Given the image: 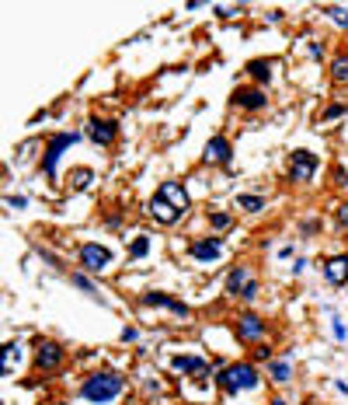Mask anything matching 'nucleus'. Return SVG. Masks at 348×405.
I'll list each match as a JSON object with an SVG mask.
<instances>
[{
    "mask_svg": "<svg viewBox=\"0 0 348 405\" xmlns=\"http://www.w3.org/2000/svg\"><path fill=\"white\" fill-rule=\"evenodd\" d=\"M268 381H272V384H289V381H292V367H289L285 356H275V360L268 363Z\"/></svg>",
    "mask_w": 348,
    "mask_h": 405,
    "instance_id": "20",
    "label": "nucleus"
},
{
    "mask_svg": "<svg viewBox=\"0 0 348 405\" xmlns=\"http://www.w3.org/2000/svg\"><path fill=\"white\" fill-rule=\"evenodd\" d=\"M254 280V273H251V266H233L230 273H226V297H237L240 301V294H244V287Z\"/></svg>",
    "mask_w": 348,
    "mask_h": 405,
    "instance_id": "17",
    "label": "nucleus"
},
{
    "mask_svg": "<svg viewBox=\"0 0 348 405\" xmlns=\"http://www.w3.org/2000/svg\"><path fill=\"white\" fill-rule=\"evenodd\" d=\"M122 391H126V377L119 370H98V374L84 377V384H81V398L84 402H94V405H108Z\"/></svg>",
    "mask_w": 348,
    "mask_h": 405,
    "instance_id": "1",
    "label": "nucleus"
},
{
    "mask_svg": "<svg viewBox=\"0 0 348 405\" xmlns=\"http://www.w3.org/2000/svg\"><path fill=\"white\" fill-rule=\"evenodd\" d=\"M209 228H213L216 235H223V231H230V228H233V217H230V214L213 210V214H209Z\"/></svg>",
    "mask_w": 348,
    "mask_h": 405,
    "instance_id": "23",
    "label": "nucleus"
},
{
    "mask_svg": "<svg viewBox=\"0 0 348 405\" xmlns=\"http://www.w3.org/2000/svg\"><path fill=\"white\" fill-rule=\"evenodd\" d=\"M244 74H247L258 88H265V84H272V77H275V63H272V60H247V63H244Z\"/></svg>",
    "mask_w": 348,
    "mask_h": 405,
    "instance_id": "16",
    "label": "nucleus"
},
{
    "mask_svg": "<svg viewBox=\"0 0 348 405\" xmlns=\"http://www.w3.org/2000/svg\"><path fill=\"white\" fill-rule=\"evenodd\" d=\"M171 367H174L178 374H195V377H206V374H209V363H206L202 356H174Z\"/></svg>",
    "mask_w": 348,
    "mask_h": 405,
    "instance_id": "19",
    "label": "nucleus"
},
{
    "mask_svg": "<svg viewBox=\"0 0 348 405\" xmlns=\"http://www.w3.org/2000/svg\"><path fill=\"white\" fill-rule=\"evenodd\" d=\"M237 210H244V214H261V210H265V196H258V192H240V196H237Z\"/></svg>",
    "mask_w": 348,
    "mask_h": 405,
    "instance_id": "21",
    "label": "nucleus"
},
{
    "mask_svg": "<svg viewBox=\"0 0 348 405\" xmlns=\"http://www.w3.org/2000/svg\"><path fill=\"white\" fill-rule=\"evenodd\" d=\"M334 335H338V339H345V335H348V328H345L341 321H334Z\"/></svg>",
    "mask_w": 348,
    "mask_h": 405,
    "instance_id": "37",
    "label": "nucleus"
},
{
    "mask_svg": "<svg viewBox=\"0 0 348 405\" xmlns=\"http://www.w3.org/2000/svg\"><path fill=\"white\" fill-rule=\"evenodd\" d=\"M272 405H289V402L285 398H272Z\"/></svg>",
    "mask_w": 348,
    "mask_h": 405,
    "instance_id": "38",
    "label": "nucleus"
},
{
    "mask_svg": "<svg viewBox=\"0 0 348 405\" xmlns=\"http://www.w3.org/2000/svg\"><path fill=\"white\" fill-rule=\"evenodd\" d=\"M213 11H216V15H219V18H233V15H240V11H244V8H219V4H216V8H213Z\"/></svg>",
    "mask_w": 348,
    "mask_h": 405,
    "instance_id": "33",
    "label": "nucleus"
},
{
    "mask_svg": "<svg viewBox=\"0 0 348 405\" xmlns=\"http://www.w3.org/2000/svg\"><path fill=\"white\" fill-rule=\"evenodd\" d=\"M324 280L331 283V287H345L348 283V255L341 252V255H331L327 262H324Z\"/></svg>",
    "mask_w": 348,
    "mask_h": 405,
    "instance_id": "15",
    "label": "nucleus"
},
{
    "mask_svg": "<svg viewBox=\"0 0 348 405\" xmlns=\"http://www.w3.org/2000/svg\"><path fill=\"white\" fill-rule=\"evenodd\" d=\"M74 143H81V133H56V136L49 140V147H46V154H42V171H46L49 178H56L60 157H63V150L74 147Z\"/></svg>",
    "mask_w": 348,
    "mask_h": 405,
    "instance_id": "5",
    "label": "nucleus"
},
{
    "mask_svg": "<svg viewBox=\"0 0 348 405\" xmlns=\"http://www.w3.org/2000/svg\"><path fill=\"white\" fill-rule=\"evenodd\" d=\"M334 185L338 189H348V171L345 168H334Z\"/></svg>",
    "mask_w": 348,
    "mask_h": 405,
    "instance_id": "32",
    "label": "nucleus"
},
{
    "mask_svg": "<svg viewBox=\"0 0 348 405\" xmlns=\"http://www.w3.org/2000/svg\"><path fill=\"white\" fill-rule=\"evenodd\" d=\"M136 339H140V328L126 325V328H122V342H136Z\"/></svg>",
    "mask_w": 348,
    "mask_h": 405,
    "instance_id": "34",
    "label": "nucleus"
},
{
    "mask_svg": "<svg viewBox=\"0 0 348 405\" xmlns=\"http://www.w3.org/2000/svg\"><path fill=\"white\" fill-rule=\"evenodd\" d=\"M157 196H160V199H167L171 207H174V210H181V214H188V210H192V196H188V189H185L181 182H160Z\"/></svg>",
    "mask_w": 348,
    "mask_h": 405,
    "instance_id": "13",
    "label": "nucleus"
},
{
    "mask_svg": "<svg viewBox=\"0 0 348 405\" xmlns=\"http://www.w3.org/2000/svg\"><path fill=\"white\" fill-rule=\"evenodd\" d=\"M129 255H133V259H147V255H150V238L140 235V238L129 245Z\"/></svg>",
    "mask_w": 348,
    "mask_h": 405,
    "instance_id": "26",
    "label": "nucleus"
},
{
    "mask_svg": "<svg viewBox=\"0 0 348 405\" xmlns=\"http://www.w3.org/2000/svg\"><path fill=\"white\" fill-rule=\"evenodd\" d=\"M70 280H74V287H77V290H84V294H91V297H98V290H94V283L88 280V273H74Z\"/></svg>",
    "mask_w": 348,
    "mask_h": 405,
    "instance_id": "27",
    "label": "nucleus"
},
{
    "mask_svg": "<svg viewBox=\"0 0 348 405\" xmlns=\"http://www.w3.org/2000/svg\"><path fill=\"white\" fill-rule=\"evenodd\" d=\"M88 136L98 147H112L119 140V122L115 119H105V116H91L88 119Z\"/></svg>",
    "mask_w": 348,
    "mask_h": 405,
    "instance_id": "10",
    "label": "nucleus"
},
{
    "mask_svg": "<svg viewBox=\"0 0 348 405\" xmlns=\"http://www.w3.org/2000/svg\"><path fill=\"white\" fill-rule=\"evenodd\" d=\"M310 53H313V60H324V46H320V42H313Z\"/></svg>",
    "mask_w": 348,
    "mask_h": 405,
    "instance_id": "35",
    "label": "nucleus"
},
{
    "mask_svg": "<svg viewBox=\"0 0 348 405\" xmlns=\"http://www.w3.org/2000/svg\"><path fill=\"white\" fill-rule=\"evenodd\" d=\"M91 182H94V171H91V168H74V171H70V189H74V192H84Z\"/></svg>",
    "mask_w": 348,
    "mask_h": 405,
    "instance_id": "22",
    "label": "nucleus"
},
{
    "mask_svg": "<svg viewBox=\"0 0 348 405\" xmlns=\"http://www.w3.org/2000/svg\"><path fill=\"white\" fill-rule=\"evenodd\" d=\"M77 262H81V273H91V276L108 273V266H112V248H105V245H98V241H84V245L77 248Z\"/></svg>",
    "mask_w": 348,
    "mask_h": 405,
    "instance_id": "3",
    "label": "nucleus"
},
{
    "mask_svg": "<svg viewBox=\"0 0 348 405\" xmlns=\"http://www.w3.org/2000/svg\"><path fill=\"white\" fill-rule=\"evenodd\" d=\"M317 228H320V224H317V221H303V235H313V231H317Z\"/></svg>",
    "mask_w": 348,
    "mask_h": 405,
    "instance_id": "36",
    "label": "nucleus"
},
{
    "mask_svg": "<svg viewBox=\"0 0 348 405\" xmlns=\"http://www.w3.org/2000/svg\"><path fill=\"white\" fill-rule=\"evenodd\" d=\"M216 384L226 391V395H240V391H254L261 384V374L254 363H223L216 370Z\"/></svg>",
    "mask_w": 348,
    "mask_h": 405,
    "instance_id": "2",
    "label": "nucleus"
},
{
    "mask_svg": "<svg viewBox=\"0 0 348 405\" xmlns=\"http://www.w3.org/2000/svg\"><path fill=\"white\" fill-rule=\"evenodd\" d=\"M306 405H320V402H306Z\"/></svg>",
    "mask_w": 348,
    "mask_h": 405,
    "instance_id": "39",
    "label": "nucleus"
},
{
    "mask_svg": "<svg viewBox=\"0 0 348 405\" xmlns=\"http://www.w3.org/2000/svg\"><path fill=\"white\" fill-rule=\"evenodd\" d=\"M258 290H261V287H258V280H251V283L244 287V294H240V301H247V304H251V301L258 297Z\"/></svg>",
    "mask_w": 348,
    "mask_h": 405,
    "instance_id": "30",
    "label": "nucleus"
},
{
    "mask_svg": "<svg viewBox=\"0 0 348 405\" xmlns=\"http://www.w3.org/2000/svg\"><path fill=\"white\" fill-rule=\"evenodd\" d=\"M63 360H67V349H63L60 342H53V339H42V342L35 346V370H39V374L60 370V367H63Z\"/></svg>",
    "mask_w": 348,
    "mask_h": 405,
    "instance_id": "7",
    "label": "nucleus"
},
{
    "mask_svg": "<svg viewBox=\"0 0 348 405\" xmlns=\"http://www.w3.org/2000/svg\"><path fill=\"white\" fill-rule=\"evenodd\" d=\"M345 112H348V105H341V102H334V105H327V109L320 112V119H324V122H331V119H341Z\"/></svg>",
    "mask_w": 348,
    "mask_h": 405,
    "instance_id": "28",
    "label": "nucleus"
},
{
    "mask_svg": "<svg viewBox=\"0 0 348 405\" xmlns=\"http://www.w3.org/2000/svg\"><path fill=\"white\" fill-rule=\"evenodd\" d=\"M188 255H192L195 262H216V259L223 255V238H219V235L195 238V241L188 245Z\"/></svg>",
    "mask_w": 348,
    "mask_h": 405,
    "instance_id": "11",
    "label": "nucleus"
},
{
    "mask_svg": "<svg viewBox=\"0 0 348 405\" xmlns=\"http://www.w3.org/2000/svg\"><path fill=\"white\" fill-rule=\"evenodd\" d=\"M230 102H233V109H244V112H265V109H268V95H265V88H258V84L237 88V91L230 95Z\"/></svg>",
    "mask_w": 348,
    "mask_h": 405,
    "instance_id": "8",
    "label": "nucleus"
},
{
    "mask_svg": "<svg viewBox=\"0 0 348 405\" xmlns=\"http://www.w3.org/2000/svg\"><path fill=\"white\" fill-rule=\"evenodd\" d=\"M317 168H320V161H317L313 150H292L289 154V175L285 178L292 185H310L313 175H317Z\"/></svg>",
    "mask_w": 348,
    "mask_h": 405,
    "instance_id": "4",
    "label": "nucleus"
},
{
    "mask_svg": "<svg viewBox=\"0 0 348 405\" xmlns=\"http://www.w3.org/2000/svg\"><path fill=\"white\" fill-rule=\"evenodd\" d=\"M147 214H150V217H154V221H157L160 228H171V224H178V221L185 217L181 210H174V207H171V202H167V199H160V196H154V199H150V207H147Z\"/></svg>",
    "mask_w": 348,
    "mask_h": 405,
    "instance_id": "14",
    "label": "nucleus"
},
{
    "mask_svg": "<svg viewBox=\"0 0 348 405\" xmlns=\"http://www.w3.org/2000/svg\"><path fill=\"white\" fill-rule=\"evenodd\" d=\"M334 221H338V228H341V231H348V199H345L341 207L334 210Z\"/></svg>",
    "mask_w": 348,
    "mask_h": 405,
    "instance_id": "29",
    "label": "nucleus"
},
{
    "mask_svg": "<svg viewBox=\"0 0 348 405\" xmlns=\"http://www.w3.org/2000/svg\"><path fill=\"white\" fill-rule=\"evenodd\" d=\"M327 77H331L334 84H348V46L334 49V56H331V63H327Z\"/></svg>",
    "mask_w": 348,
    "mask_h": 405,
    "instance_id": "18",
    "label": "nucleus"
},
{
    "mask_svg": "<svg viewBox=\"0 0 348 405\" xmlns=\"http://www.w3.org/2000/svg\"><path fill=\"white\" fill-rule=\"evenodd\" d=\"M272 360H275V353H272L268 342H258V346L251 349V363H272Z\"/></svg>",
    "mask_w": 348,
    "mask_h": 405,
    "instance_id": "25",
    "label": "nucleus"
},
{
    "mask_svg": "<svg viewBox=\"0 0 348 405\" xmlns=\"http://www.w3.org/2000/svg\"><path fill=\"white\" fill-rule=\"evenodd\" d=\"M140 301H143L147 308H167L174 318H188V315H192L185 301H178V297H171V294H160V290H147Z\"/></svg>",
    "mask_w": 348,
    "mask_h": 405,
    "instance_id": "12",
    "label": "nucleus"
},
{
    "mask_svg": "<svg viewBox=\"0 0 348 405\" xmlns=\"http://www.w3.org/2000/svg\"><path fill=\"white\" fill-rule=\"evenodd\" d=\"M324 15H327V22H334L338 29H345V32H348V11H345V8L327 4V8H324Z\"/></svg>",
    "mask_w": 348,
    "mask_h": 405,
    "instance_id": "24",
    "label": "nucleus"
},
{
    "mask_svg": "<svg viewBox=\"0 0 348 405\" xmlns=\"http://www.w3.org/2000/svg\"><path fill=\"white\" fill-rule=\"evenodd\" d=\"M230 157H233V147H230V140L223 136V133H216V136H209L206 140V147H202V164H216V168H226L230 164Z\"/></svg>",
    "mask_w": 348,
    "mask_h": 405,
    "instance_id": "9",
    "label": "nucleus"
},
{
    "mask_svg": "<svg viewBox=\"0 0 348 405\" xmlns=\"http://www.w3.org/2000/svg\"><path fill=\"white\" fill-rule=\"evenodd\" d=\"M4 202H8L11 210H25V207H28V199H25V196H8Z\"/></svg>",
    "mask_w": 348,
    "mask_h": 405,
    "instance_id": "31",
    "label": "nucleus"
},
{
    "mask_svg": "<svg viewBox=\"0 0 348 405\" xmlns=\"http://www.w3.org/2000/svg\"><path fill=\"white\" fill-rule=\"evenodd\" d=\"M233 328H237V339L240 342H254V346L265 342V335H268V321L261 315H254V311H240Z\"/></svg>",
    "mask_w": 348,
    "mask_h": 405,
    "instance_id": "6",
    "label": "nucleus"
}]
</instances>
